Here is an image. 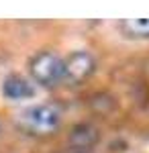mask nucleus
Masks as SVG:
<instances>
[{"label": "nucleus", "mask_w": 149, "mask_h": 153, "mask_svg": "<svg viewBox=\"0 0 149 153\" xmlns=\"http://www.w3.org/2000/svg\"><path fill=\"white\" fill-rule=\"evenodd\" d=\"M61 123V110L55 104H35L23 110L21 125L25 131L33 135H49L59 129Z\"/></svg>", "instance_id": "f257e3e1"}, {"label": "nucleus", "mask_w": 149, "mask_h": 153, "mask_svg": "<svg viewBox=\"0 0 149 153\" xmlns=\"http://www.w3.org/2000/svg\"><path fill=\"white\" fill-rule=\"evenodd\" d=\"M29 71L41 86H55L63 80V59L53 51H41L31 57Z\"/></svg>", "instance_id": "f03ea898"}, {"label": "nucleus", "mask_w": 149, "mask_h": 153, "mask_svg": "<svg viewBox=\"0 0 149 153\" xmlns=\"http://www.w3.org/2000/svg\"><path fill=\"white\" fill-rule=\"evenodd\" d=\"M96 70V59L90 51L78 49L74 53H69L63 59V82L68 84H80L86 78H90Z\"/></svg>", "instance_id": "7ed1b4c3"}, {"label": "nucleus", "mask_w": 149, "mask_h": 153, "mask_svg": "<svg viewBox=\"0 0 149 153\" xmlns=\"http://www.w3.org/2000/svg\"><path fill=\"white\" fill-rule=\"evenodd\" d=\"M2 92L6 98H10V100H23V98H31L35 94L33 86L29 80H25L23 76H19V74H10L4 84H2Z\"/></svg>", "instance_id": "20e7f679"}, {"label": "nucleus", "mask_w": 149, "mask_h": 153, "mask_svg": "<svg viewBox=\"0 0 149 153\" xmlns=\"http://www.w3.org/2000/svg\"><path fill=\"white\" fill-rule=\"evenodd\" d=\"M96 141H98V129L92 127V125H88V123H82L78 127H74L72 135H69V143H72L76 149H80V151L90 149Z\"/></svg>", "instance_id": "39448f33"}, {"label": "nucleus", "mask_w": 149, "mask_h": 153, "mask_svg": "<svg viewBox=\"0 0 149 153\" xmlns=\"http://www.w3.org/2000/svg\"><path fill=\"white\" fill-rule=\"evenodd\" d=\"M118 27L129 37H149V19H125Z\"/></svg>", "instance_id": "423d86ee"}]
</instances>
